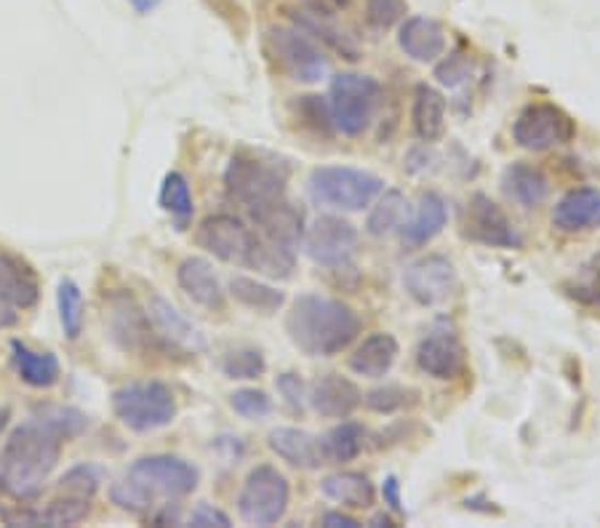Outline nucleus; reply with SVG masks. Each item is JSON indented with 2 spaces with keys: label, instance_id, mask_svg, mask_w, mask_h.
Returning a JSON list of instances; mask_svg holds the SVG:
<instances>
[{
  "label": "nucleus",
  "instance_id": "423d86ee",
  "mask_svg": "<svg viewBox=\"0 0 600 528\" xmlns=\"http://www.w3.org/2000/svg\"><path fill=\"white\" fill-rule=\"evenodd\" d=\"M379 96H382V85L371 76H360V72L336 76L332 91H328V107H332L336 131L345 137H360L377 115Z\"/></svg>",
  "mask_w": 600,
  "mask_h": 528
},
{
  "label": "nucleus",
  "instance_id": "79ce46f5",
  "mask_svg": "<svg viewBox=\"0 0 600 528\" xmlns=\"http://www.w3.org/2000/svg\"><path fill=\"white\" fill-rule=\"evenodd\" d=\"M406 0H369L366 3V22L377 33H384V30H393L397 22L406 20Z\"/></svg>",
  "mask_w": 600,
  "mask_h": 528
},
{
  "label": "nucleus",
  "instance_id": "09e8293b",
  "mask_svg": "<svg viewBox=\"0 0 600 528\" xmlns=\"http://www.w3.org/2000/svg\"><path fill=\"white\" fill-rule=\"evenodd\" d=\"M568 294H572L574 299H579L581 305L598 307L600 310V269H596V273H592L590 278L581 280V284L568 288Z\"/></svg>",
  "mask_w": 600,
  "mask_h": 528
},
{
  "label": "nucleus",
  "instance_id": "c03bdc74",
  "mask_svg": "<svg viewBox=\"0 0 600 528\" xmlns=\"http://www.w3.org/2000/svg\"><path fill=\"white\" fill-rule=\"evenodd\" d=\"M96 489H100V470L91 468V464H78L62 478V491L72 496H85V500H94Z\"/></svg>",
  "mask_w": 600,
  "mask_h": 528
},
{
  "label": "nucleus",
  "instance_id": "ddd939ff",
  "mask_svg": "<svg viewBox=\"0 0 600 528\" xmlns=\"http://www.w3.org/2000/svg\"><path fill=\"white\" fill-rule=\"evenodd\" d=\"M416 366L427 377L449 382L468 368V349L459 340L457 329L449 321H438L430 329V334L416 345Z\"/></svg>",
  "mask_w": 600,
  "mask_h": 528
},
{
  "label": "nucleus",
  "instance_id": "a19ab883",
  "mask_svg": "<svg viewBox=\"0 0 600 528\" xmlns=\"http://www.w3.org/2000/svg\"><path fill=\"white\" fill-rule=\"evenodd\" d=\"M230 409L243 420H265V416L273 414V398L265 390H256V387H243V390L230 395Z\"/></svg>",
  "mask_w": 600,
  "mask_h": 528
},
{
  "label": "nucleus",
  "instance_id": "6ab92c4d",
  "mask_svg": "<svg viewBox=\"0 0 600 528\" xmlns=\"http://www.w3.org/2000/svg\"><path fill=\"white\" fill-rule=\"evenodd\" d=\"M251 219L256 222V230H259L262 238L286 245V249L297 251L299 243L304 241L302 208L291 206L286 198L273 200V204L259 208H251Z\"/></svg>",
  "mask_w": 600,
  "mask_h": 528
},
{
  "label": "nucleus",
  "instance_id": "9d476101",
  "mask_svg": "<svg viewBox=\"0 0 600 528\" xmlns=\"http://www.w3.org/2000/svg\"><path fill=\"white\" fill-rule=\"evenodd\" d=\"M304 249L315 264L328 269H350L358 254V230L347 219L323 214L304 230Z\"/></svg>",
  "mask_w": 600,
  "mask_h": 528
},
{
  "label": "nucleus",
  "instance_id": "3c124183",
  "mask_svg": "<svg viewBox=\"0 0 600 528\" xmlns=\"http://www.w3.org/2000/svg\"><path fill=\"white\" fill-rule=\"evenodd\" d=\"M321 524L326 528H360V520H355L347 513H339V509H332V513L323 515Z\"/></svg>",
  "mask_w": 600,
  "mask_h": 528
},
{
  "label": "nucleus",
  "instance_id": "412c9836",
  "mask_svg": "<svg viewBox=\"0 0 600 528\" xmlns=\"http://www.w3.org/2000/svg\"><path fill=\"white\" fill-rule=\"evenodd\" d=\"M176 280H180L182 291H185L195 305L204 307V310L222 312L224 305H228L224 288L219 284L211 262L200 260V256H187V260L180 264V269H176Z\"/></svg>",
  "mask_w": 600,
  "mask_h": 528
},
{
  "label": "nucleus",
  "instance_id": "72a5a7b5",
  "mask_svg": "<svg viewBox=\"0 0 600 528\" xmlns=\"http://www.w3.org/2000/svg\"><path fill=\"white\" fill-rule=\"evenodd\" d=\"M323 454H326V462L347 464L353 459L360 457L366 446V427L358 422H339L326 433V438H321Z\"/></svg>",
  "mask_w": 600,
  "mask_h": 528
},
{
  "label": "nucleus",
  "instance_id": "0eeeda50",
  "mask_svg": "<svg viewBox=\"0 0 600 528\" xmlns=\"http://www.w3.org/2000/svg\"><path fill=\"white\" fill-rule=\"evenodd\" d=\"M291 502V486L284 472L259 464L249 472L238 496V513L249 526H275L284 520Z\"/></svg>",
  "mask_w": 600,
  "mask_h": 528
},
{
  "label": "nucleus",
  "instance_id": "f257e3e1",
  "mask_svg": "<svg viewBox=\"0 0 600 528\" xmlns=\"http://www.w3.org/2000/svg\"><path fill=\"white\" fill-rule=\"evenodd\" d=\"M67 438L38 411L5 440L0 454V489L16 502L38 500L57 470Z\"/></svg>",
  "mask_w": 600,
  "mask_h": 528
},
{
  "label": "nucleus",
  "instance_id": "1a4fd4ad",
  "mask_svg": "<svg viewBox=\"0 0 600 528\" xmlns=\"http://www.w3.org/2000/svg\"><path fill=\"white\" fill-rule=\"evenodd\" d=\"M128 481L137 483L147 496H166V500H182L193 494L200 483V472L182 457H169V454H155V457H142L128 470Z\"/></svg>",
  "mask_w": 600,
  "mask_h": 528
},
{
  "label": "nucleus",
  "instance_id": "5fc2aeb1",
  "mask_svg": "<svg viewBox=\"0 0 600 528\" xmlns=\"http://www.w3.org/2000/svg\"><path fill=\"white\" fill-rule=\"evenodd\" d=\"M371 526H377V528H395V520L390 518V515L379 513V515H373V518H371Z\"/></svg>",
  "mask_w": 600,
  "mask_h": 528
},
{
  "label": "nucleus",
  "instance_id": "20e7f679",
  "mask_svg": "<svg viewBox=\"0 0 600 528\" xmlns=\"http://www.w3.org/2000/svg\"><path fill=\"white\" fill-rule=\"evenodd\" d=\"M310 198L339 211H364L384 193L382 176L353 165H321L310 174Z\"/></svg>",
  "mask_w": 600,
  "mask_h": 528
},
{
  "label": "nucleus",
  "instance_id": "f8f14e48",
  "mask_svg": "<svg viewBox=\"0 0 600 528\" xmlns=\"http://www.w3.org/2000/svg\"><path fill=\"white\" fill-rule=\"evenodd\" d=\"M269 48L278 57L280 67L297 83H318L328 76L326 54L302 27H273L269 30Z\"/></svg>",
  "mask_w": 600,
  "mask_h": 528
},
{
  "label": "nucleus",
  "instance_id": "f704fd0d",
  "mask_svg": "<svg viewBox=\"0 0 600 528\" xmlns=\"http://www.w3.org/2000/svg\"><path fill=\"white\" fill-rule=\"evenodd\" d=\"M161 206L163 211L171 214L176 227L185 230L195 214V200H193V190H189V182L180 171H171L166 174V180L161 184Z\"/></svg>",
  "mask_w": 600,
  "mask_h": 528
},
{
  "label": "nucleus",
  "instance_id": "b1692460",
  "mask_svg": "<svg viewBox=\"0 0 600 528\" xmlns=\"http://www.w3.org/2000/svg\"><path fill=\"white\" fill-rule=\"evenodd\" d=\"M553 225L561 232H587L600 227V190L577 187L553 208Z\"/></svg>",
  "mask_w": 600,
  "mask_h": 528
},
{
  "label": "nucleus",
  "instance_id": "de8ad7c7",
  "mask_svg": "<svg viewBox=\"0 0 600 528\" xmlns=\"http://www.w3.org/2000/svg\"><path fill=\"white\" fill-rule=\"evenodd\" d=\"M189 526L195 528H230L232 520L228 513H222L219 507L214 505H198L193 509V515H189Z\"/></svg>",
  "mask_w": 600,
  "mask_h": 528
},
{
  "label": "nucleus",
  "instance_id": "7ed1b4c3",
  "mask_svg": "<svg viewBox=\"0 0 600 528\" xmlns=\"http://www.w3.org/2000/svg\"><path fill=\"white\" fill-rule=\"evenodd\" d=\"M291 180V165L275 156L262 152H235L224 171V190L230 200L251 208H259L280 200Z\"/></svg>",
  "mask_w": 600,
  "mask_h": 528
},
{
  "label": "nucleus",
  "instance_id": "39448f33",
  "mask_svg": "<svg viewBox=\"0 0 600 528\" xmlns=\"http://www.w3.org/2000/svg\"><path fill=\"white\" fill-rule=\"evenodd\" d=\"M113 411L134 433H155L176 420V398L163 382L126 384L115 390Z\"/></svg>",
  "mask_w": 600,
  "mask_h": 528
},
{
  "label": "nucleus",
  "instance_id": "864d4df0",
  "mask_svg": "<svg viewBox=\"0 0 600 528\" xmlns=\"http://www.w3.org/2000/svg\"><path fill=\"white\" fill-rule=\"evenodd\" d=\"M128 3L134 5V11H137V14H150V11H155L163 0H128Z\"/></svg>",
  "mask_w": 600,
  "mask_h": 528
},
{
  "label": "nucleus",
  "instance_id": "dca6fc26",
  "mask_svg": "<svg viewBox=\"0 0 600 528\" xmlns=\"http://www.w3.org/2000/svg\"><path fill=\"white\" fill-rule=\"evenodd\" d=\"M147 315H150V323L152 329L158 331V336L166 342V347L180 349V353L185 355H198L208 349L204 331L189 321L185 312L176 310V307L166 302L163 297L150 299V305H147Z\"/></svg>",
  "mask_w": 600,
  "mask_h": 528
},
{
  "label": "nucleus",
  "instance_id": "2eb2a0df",
  "mask_svg": "<svg viewBox=\"0 0 600 528\" xmlns=\"http://www.w3.org/2000/svg\"><path fill=\"white\" fill-rule=\"evenodd\" d=\"M256 232L232 214H214L198 230V245L228 264H246Z\"/></svg>",
  "mask_w": 600,
  "mask_h": 528
},
{
  "label": "nucleus",
  "instance_id": "bb28decb",
  "mask_svg": "<svg viewBox=\"0 0 600 528\" xmlns=\"http://www.w3.org/2000/svg\"><path fill=\"white\" fill-rule=\"evenodd\" d=\"M397 355H401V345H397L395 336L388 334V331H379V334L364 340V345L350 355V368L358 377L382 379L395 366Z\"/></svg>",
  "mask_w": 600,
  "mask_h": 528
},
{
  "label": "nucleus",
  "instance_id": "49530a36",
  "mask_svg": "<svg viewBox=\"0 0 600 528\" xmlns=\"http://www.w3.org/2000/svg\"><path fill=\"white\" fill-rule=\"evenodd\" d=\"M109 496H113L115 505H118L120 509H128V513L142 515V513H147V509H152L150 496H147L145 491L137 486V483L128 481V478L126 481L115 483L113 491H109Z\"/></svg>",
  "mask_w": 600,
  "mask_h": 528
},
{
  "label": "nucleus",
  "instance_id": "393cba45",
  "mask_svg": "<svg viewBox=\"0 0 600 528\" xmlns=\"http://www.w3.org/2000/svg\"><path fill=\"white\" fill-rule=\"evenodd\" d=\"M449 222V206L438 193H422L419 206L414 208L412 217L401 227V241L406 249H422L443 232Z\"/></svg>",
  "mask_w": 600,
  "mask_h": 528
},
{
  "label": "nucleus",
  "instance_id": "4d7b16f0",
  "mask_svg": "<svg viewBox=\"0 0 600 528\" xmlns=\"http://www.w3.org/2000/svg\"><path fill=\"white\" fill-rule=\"evenodd\" d=\"M334 3H336V5H350L353 0H334Z\"/></svg>",
  "mask_w": 600,
  "mask_h": 528
},
{
  "label": "nucleus",
  "instance_id": "603ef678",
  "mask_svg": "<svg viewBox=\"0 0 600 528\" xmlns=\"http://www.w3.org/2000/svg\"><path fill=\"white\" fill-rule=\"evenodd\" d=\"M16 321H20V315H16V312H14V307L0 299V331H5V329H11V325H16Z\"/></svg>",
  "mask_w": 600,
  "mask_h": 528
},
{
  "label": "nucleus",
  "instance_id": "e433bc0d",
  "mask_svg": "<svg viewBox=\"0 0 600 528\" xmlns=\"http://www.w3.org/2000/svg\"><path fill=\"white\" fill-rule=\"evenodd\" d=\"M364 401L373 414L390 416L416 403V390H408V387H401V384H384V387H377V390H371Z\"/></svg>",
  "mask_w": 600,
  "mask_h": 528
},
{
  "label": "nucleus",
  "instance_id": "4be33fe9",
  "mask_svg": "<svg viewBox=\"0 0 600 528\" xmlns=\"http://www.w3.org/2000/svg\"><path fill=\"white\" fill-rule=\"evenodd\" d=\"M269 451L278 454L284 462L299 470H318L326 464V454H323L321 438L299 427H278L267 435Z\"/></svg>",
  "mask_w": 600,
  "mask_h": 528
},
{
  "label": "nucleus",
  "instance_id": "c85d7f7f",
  "mask_svg": "<svg viewBox=\"0 0 600 528\" xmlns=\"http://www.w3.org/2000/svg\"><path fill=\"white\" fill-rule=\"evenodd\" d=\"M321 491L336 505L350 509H371L377 502V489L364 472H334V475L323 478Z\"/></svg>",
  "mask_w": 600,
  "mask_h": 528
},
{
  "label": "nucleus",
  "instance_id": "c9c22d12",
  "mask_svg": "<svg viewBox=\"0 0 600 528\" xmlns=\"http://www.w3.org/2000/svg\"><path fill=\"white\" fill-rule=\"evenodd\" d=\"M57 307H59V321H62L65 336L67 340H78V336L83 334L85 307H83V291L76 280L70 278L59 280Z\"/></svg>",
  "mask_w": 600,
  "mask_h": 528
},
{
  "label": "nucleus",
  "instance_id": "f03ea898",
  "mask_svg": "<svg viewBox=\"0 0 600 528\" xmlns=\"http://www.w3.org/2000/svg\"><path fill=\"white\" fill-rule=\"evenodd\" d=\"M286 334L310 358H332L358 340L360 318L339 299L302 294L286 315Z\"/></svg>",
  "mask_w": 600,
  "mask_h": 528
},
{
  "label": "nucleus",
  "instance_id": "a211bd4d",
  "mask_svg": "<svg viewBox=\"0 0 600 528\" xmlns=\"http://www.w3.org/2000/svg\"><path fill=\"white\" fill-rule=\"evenodd\" d=\"M0 299L14 310H30L41 299V280L33 264L0 245Z\"/></svg>",
  "mask_w": 600,
  "mask_h": 528
},
{
  "label": "nucleus",
  "instance_id": "7c9ffc66",
  "mask_svg": "<svg viewBox=\"0 0 600 528\" xmlns=\"http://www.w3.org/2000/svg\"><path fill=\"white\" fill-rule=\"evenodd\" d=\"M246 267L256 269V273L265 275V278L286 280L291 278L293 267H297V251L286 249V245L275 241H267V238H262L259 232H256L254 245H251L249 251Z\"/></svg>",
  "mask_w": 600,
  "mask_h": 528
},
{
  "label": "nucleus",
  "instance_id": "a878e982",
  "mask_svg": "<svg viewBox=\"0 0 600 528\" xmlns=\"http://www.w3.org/2000/svg\"><path fill=\"white\" fill-rule=\"evenodd\" d=\"M414 134L419 142L435 145L446 134V96L432 85L419 83L414 91L412 107Z\"/></svg>",
  "mask_w": 600,
  "mask_h": 528
},
{
  "label": "nucleus",
  "instance_id": "9b49d317",
  "mask_svg": "<svg viewBox=\"0 0 600 528\" xmlns=\"http://www.w3.org/2000/svg\"><path fill=\"white\" fill-rule=\"evenodd\" d=\"M462 236L477 245H486V249H523V236L518 232V227L486 193H475L464 206Z\"/></svg>",
  "mask_w": 600,
  "mask_h": 528
},
{
  "label": "nucleus",
  "instance_id": "8fccbe9b",
  "mask_svg": "<svg viewBox=\"0 0 600 528\" xmlns=\"http://www.w3.org/2000/svg\"><path fill=\"white\" fill-rule=\"evenodd\" d=\"M382 496L384 505H388L393 513H403V496H401V483H397L395 475H388L382 483Z\"/></svg>",
  "mask_w": 600,
  "mask_h": 528
},
{
  "label": "nucleus",
  "instance_id": "6e6d98bb",
  "mask_svg": "<svg viewBox=\"0 0 600 528\" xmlns=\"http://www.w3.org/2000/svg\"><path fill=\"white\" fill-rule=\"evenodd\" d=\"M9 420H11V411L9 409H0V433H3L5 425H9Z\"/></svg>",
  "mask_w": 600,
  "mask_h": 528
},
{
  "label": "nucleus",
  "instance_id": "6e6552de",
  "mask_svg": "<svg viewBox=\"0 0 600 528\" xmlns=\"http://www.w3.org/2000/svg\"><path fill=\"white\" fill-rule=\"evenodd\" d=\"M577 137V123L558 104H529L512 123V139L529 152H547Z\"/></svg>",
  "mask_w": 600,
  "mask_h": 528
},
{
  "label": "nucleus",
  "instance_id": "58836bf2",
  "mask_svg": "<svg viewBox=\"0 0 600 528\" xmlns=\"http://www.w3.org/2000/svg\"><path fill=\"white\" fill-rule=\"evenodd\" d=\"M297 27H302L308 35H315L318 41L328 43V46H332L334 51H339L342 57L358 59V48L353 46V41L347 38L345 33H339V30L332 27V24H326V22L318 20V16L297 14Z\"/></svg>",
  "mask_w": 600,
  "mask_h": 528
},
{
  "label": "nucleus",
  "instance_id": "aec40b11",
  "mask_svg": "<svg viewBox=\"0 0 600 528\" xmlns=\"http://www.w3.org/2000/svg\"><path fill=\"white\" fill-rule=\"evenodd\" d=\"M364 403V392L342 374H326L310 387V406L326 420H347Z\"/></svg>",
  "mask_w": 600,
  "mask_h": 528
},
{
  "label": "nucleus",
  "instance_id": "473e14b6",
  "mask_svg": "<svg viewBox=\"0 0 600 528\" xmlns=\"http://www.w3.org/2000/svg\"><path fill=\"white\" fill-rule=\"evenodd\" d=\"M230 294L238 305L265 312V315H273V312H278L286 305V294L280 288L262 284V280L249 278V275H232Z\"/></svg>",
  "mask_w": 600,
  "mask_h": 528
},
{
  "label": "nucleus",
  "instance_id": "4468645a",
  "mask_svg": "<svg viewBox=\"0 0 600 528\" xmlns=\"http://www.w3.org/2000/svg\"><path fill=\"white\" fill-rule=\"evenodd\" d=\"M459 286L454 262L449 256L430 254L408 264L403 273V288L419 307H435L451 297Z\"/></svg>",
  "mask_w": 600,
  "mask_h": 528
},
{
  "label": "nucleus",
  "instance_id": "f3484780",
  "mask_svg": "<svg viewBox=\"0 0 600 528\" xmlns=\"http://www.w3.org/2000/svg\"><path fill=\"white\" fill-rule=\"evenodd\" d=\"M109 331H113V340L124 349H131V353H142L155 342L152 340L155 329H152L150 315L128 294L109 297Z\"/></svg>",
  "mask_w": 600,
  "mask_h": 528
},
{
  "label": "nucleus",
  "instance_id": "2f4dec72",
  "mask_svg": "<svg viewBox=\"0 0 600 528\" xmlns=\"http://www.w3.org/2000/svg\"><path fill=\"white\" fill-rule=\"evenodd\" d=\"M408 200L401 190H388L384 195H379V200L373 204L369 219H366V232L373 238H388L393 232H401V227L408 219Z\"/></svg>",
  "mask_w": 600,
  "mask_h": 528
},
{
  "label": "nucleus",
  "instance_id": "a18cd8bd",
  "mask_svg": "<svg viewBox=\"0 0 600 528\" xmlns=\"http://www.w3.org/2000/svg\"><path fill=\"white\" fill-rule=\"evenodd\" d=\"M275 387H278L280 398H284V403L293 411V414H304V409H308L310 403V392L299 374H280V377L275 379Z\"/></svg>",
  "mask_w": 600,
  "mask_h": 528
},
{
  "label": "nucleus",
  "instance_id": "ea45409f",
  "mask_svg": "<svg viewBox=\"0 0 600 528\" xmlns=\"http://www.w3.org/2000/svg\"><path fill=\"white\" fill-rule=\"evenodd\" d=\"M299 110V118H302L304 126H310L312 131L321 134V137H332L336 131L334 128V118H332V107H328V102L323 100V96H299L297 102Z\"/></svg>",
  "mask_w": 600,
  "mask_h": 528
},
{
  "label": "nucleus",
  "instance_id": "cd10ccee",
  "mask_svg": "<svg viewBox=\"0 0 600 528\" xmlns=\"http://www.w3.org/2000/svg\"><path fill=\"white\" fill-rule=\"evenodd\" d=\"M505 193L523 208H536L547 200L550 180L542 169L531 163H510L501 174Z\"/></svg>",
  "mask_w": 600,
  "mask_h": 528
},
{
  "label": "nucleus",
  "instance_id": "4c0bfd02",
  "mask_svg": "<svg viewBox=\"0 0 600 528\" xmlns=\"http://www.w3.org/2000/svg\"><path fill=\"white\" fill-rule=\"evenodd\" d=\"M267 360L265 355L259 353V349H232V353L224 355L222 360V374L228 379H241V382H246V379H259L262 374H265Z\"/></svg>",
  "mask_w": 600,
  "mask_h": 528
},
{
  "label": "nucleus",
  "instance_id": "37998d69",
  "mask_svg": "<svg viewBox=\"0 0 600 528\" xmlns=\"http://www.w3.org/2000/svg\"><path fill=\"white\" fill-rule=\"evenodd\" d=\"M473 57L464 51H454L451 57H446L435 67V78L440 85H449V89H459L462 83H468L473 78Z\"/></svg>",
  "mask_w": 600,
  "mask_h": 528
},
{
  "label": "nucleus",
  "instance_id": "5701e85b",
  "mask_svg": "<svg viewBox=\"0 0 600 528\" xmlns=\"http://www.w3.org/2000/svg\"><path fill=\"white\" fill-rule=\"evenodd\" d=\"M397 46L408 59L435 61L446 51V30L443 24L430 20V16H408L397 30Z\"/></svg>",
  "mask_w": 600,
  "mask_h": 528
},
{
  "label": "nucleus",
  "instance_id": "c756f323",
  "mask_svg": "<svg viewBox=\"0 0 600 528\" xmlns=\"http://www.w3.org/2000/svg\"><path fill=\"white\" fill-rule=\"evenodd\" d=\"M11 360H14L16 374L24 384L30 387H54L59 382V358L54 353H35L24 342H11Z\"/></svg>",
  "mask_w": 600,
  "mask_h": 528
}]
</instances>
